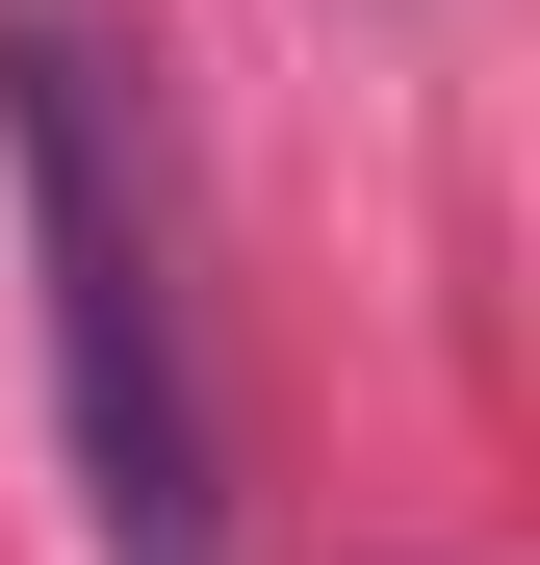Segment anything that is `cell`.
I'll return each instance as SVG.
<instances>
[{"instance_id":"6da1fadb","label":"cell","mask_w":540,"mask_h":565,"mask_svg":"<svg viewBox=\"0 0 540 565\" xmlns=\"http://www.w3.org/2000/svg\"><path fill=\"white\" fill-rule=\"evenodd\" d=\"M0 206H27V309H52L77 540L104 565H232V412H207V309H180L155 77L77 0H0Z\"/></svg>"}]
</instances>
